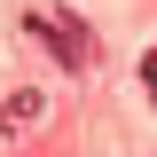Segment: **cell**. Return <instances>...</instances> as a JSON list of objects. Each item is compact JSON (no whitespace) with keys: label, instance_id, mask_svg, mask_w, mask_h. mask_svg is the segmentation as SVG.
Segmentation results:
<instances>
[{"label":"cell","instance_id":"cell-1","mask_svg":"<svg viewBox=\"0 0 157 157\" xmlns=\"http://www.w3.org/2000/svg\"><path fill=\"white\" fill-rule=\"evenodd\" d=\"M24 32L47 39L63 71H86V63H94V32H86L78 16H63V8H32V16H24Z\"/></svg>","mask_w":157,"mask_h":157},{"label":"cell","instance_id":"cell-2","mask_svg":"<svg viewBox=\"0 0 157 157\" xmlns=\"http://www.w3.org/2000/svg\"><path fill=\"white\" fill-rule=\"evenodd\" d=\"M39 110H47V102L24 86V94H8V102H0V126H8V134H16V126H39Z\"/></svg>","mask_w":157,"mask_h":157},{"label":"cell","instance_id":"cell-3","mask_svg":"<svg viewBox=\"0 0 157 157\" xmlns=\"http://www.w3.org/2000/svg\"><path fill=\"white\" fill-rule=\"evenodd\" d=\"M141 86H149V102H157V47L141 55Z\"/></svg>","mask_w":157,"mask_h":157}]
</instances>
